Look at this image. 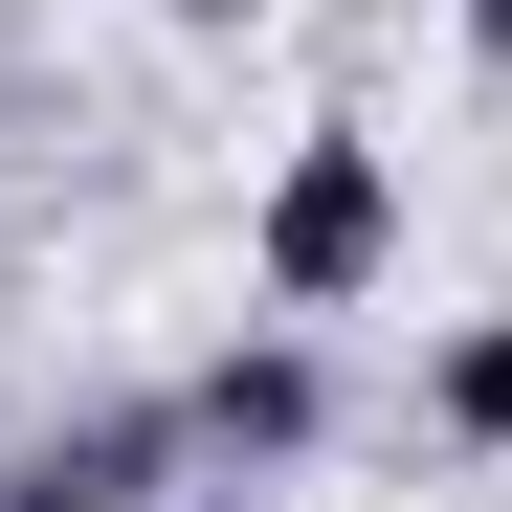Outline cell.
Wrapping results in <instances>:
<instances>
[{
  "instance_id": "cell-7",
  "label": "cell",
  "mask_w": 512,
  "mask_h": 512,
  "mask_svg": "<svg viewBox=\"0 0 512 512\" xmlns=\"http://www.w3.org/2000/svg\"><path fill=\"white\" fill-rule=\"evenodd\" d=\"M156 512H268V490H245V468H179V490H156Z\"/></svg>"
},
{
  "instance_id": "cell-1",
  "label": "cell",
  "mask_w": 512,
  "mask_h": 512,
  "mask_svg": "<svg viewBox=\"0 0 512 512\" xmlns=\"http://www.w3.org/2000/svg\"><path fill=\"white\" fill-rule=\"evenodd\" d=\"M423 268V179L379 112H312L268 134V179H245V312H379Z\"/></svg>"
},
{
  "instance_id": "cell-6",
  "label": "cell",
  "mask_w": 512,
  "mask_h": 512,
  "mask_svg": "<svg viewBox=\"0 0 512 512\" xmlns=\"http://www.w3.org/2000/svg\"><path fill=\"white\" fill-rule=\"evenodd\" d=\"M446 23H468V67H490V90H512V0H446Z\"/></svg>"
},
{
  "instance_id": "cell-2",
  "label": "cell",
  "mask_w": 512,
  "mask_h": 512,
  "mask_svg": "<svg viewBox=\"0 0 512 512\" xmlns=\"http://www.w3.org/2000/svg\"><path fill=\"white\" fill-rule=\"evenodd\" d=\"M179 423H201V468H245V490L334 468V423H357L334 312H245V334H201V357H179Z\"/></svg>"
},
{
  "instance_id": "cell-4",
  "label": "cell",
  "mask_w": 512,
  "mask_h": 512,
  "mask_svg": "<svg viewBox=\"0 0 512 512\" xmlns=\"http://www.w3.org/2000/svg\"><path fill=\"white\" fill-rule=\"evenodd\" d=\"M401 423H423L446 468H512V312H446V334H423V379H401Z\"/></svg>"
},
{
  "instance_id": "cell-5",
  "label": "cell",
  "mask_w": 512,
  "mask_h": 512,
  "mask_svg": "<svg viewBox=\"0 0 512 512\" xmlns=\"http://www.w3.org/2000/svg\"><path fill=\"white\" fill-rule=\"evenodd\" d=\"M156 23H179V45H245V23H268V0H156Z\"/></svg>"
},
{
  "instance_id": "cell-3",
  "label": "cell",
  "mask_w": 512,
  "mask_h": 512,
  "mask_svg": "<svg viewBox=\"0 0 512 512\" xmlns=\"http://www.w3.org/2000/svg\"><path fill=\"white\" fill-rule=\"evenodd\" d=\"M179 468H201V423H179V379H90V401L0 423V512H156Z\"/></svg>"
}]
</instances>
